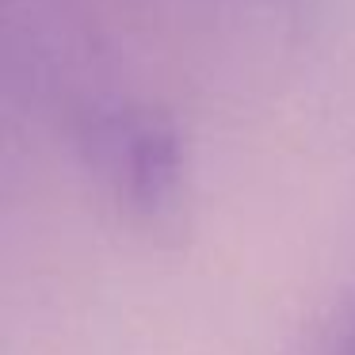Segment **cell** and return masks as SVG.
<instances>
[{"label": "cell", "instance_id": "1", "mask_svg": "<svg viewBox=\"0 0 355 355\" xmlns=\"http://www.w3.org/2000/svg\"><path fill=\"white\" fill-rule=\"evenodd\" d=\"M92 149L103 180L126 207L161 214L176 202L184 180V146L168 115L138 103L111 107L92 130Z\"/></svg>", "mask_w": 355, "mask_h": 355}, {"label": "cell", "instance_id": "2", "mask_svg": "<svg viewBox=\"0 0 355 355\" xmlns=\"http://www.w3.org/2000/svg\"><path fill=\"white\" fill-rule=\"evenodd\" d=\"M329 355H355V324H352V329H347L344 336L336 340V347H332Z\"/></svg>", "mask_w": 355, "mask_h": 355}]
</instances>
